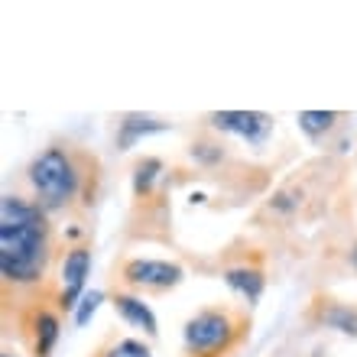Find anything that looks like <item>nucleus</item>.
Wrapping results in <instances>:
<instances>
[{"label":"nucleus","instance_id":"1","mask_svg":"<svg viewBox=\"0 0 357 357\" xmlns=\"http://www.w3.org/2000/svg\"><path fill=\"white\" fill-rule=\"evenodd\" d=\"M49 264V227L39 205L17 195L0 202V270L7 282H36Z\"/></svg>","mask_w":357,"mask_h":357},{"label":"nucleus","instance_id":"2","mask_svg":"<svg viewBox=\"0 0 357 357\" xmlns=\"http://www.w3.org/2000/svg\"><path fill=\"white\" fill-rule=\"evenodd\" d=\"M247 335V319L231 309H205L185 325L188 357H225Z\"/></svg>","mask_w":357,"mask_h":357},{"label":"nucleus","instance_id":"3","mask_svg":"<svg viewBox=\"0 0 357 357\" xmlns=\"http://www.w3.org/2000/svg\"><path fill=\"white\" fill-rule=\"evenodd\" d=\"M29 182L36 188L39 202L46 208H62L72 202L82 182V169H78L75 156L62 146H49L46 153H39L33 166H29Z\"/></svg>","mask_w":357,"mask_h":357},{"label":"nucleus","instance_id":"4","mask_svg":"<svg viewBox=\"0 0 357 357\" xmlns=\"http://www.w3.org/2000/svg\"><path fill=\"white\" fill-rule=\"evenodd\" d=\"M121 280L143 292H166L182 280V266L166 260H127L121 266Z\"/></svg>","mask_w":357,"mask_h":357},{"label":"nucleus","instance_id":"5","mask_svg":"<svg viewBox=\"0 0 357 357\" xmlns=\"http://www.w3.org/2000/svg\"><path fill=\"white\" fill-rule=\"evenodd\" d=\"M211 123L218 130H227V133H237L244 140H264L266 130H270V117L266 114H257V111H225V114H211Z\"/></svg>","mask_w":357,"mask_h":357},{"label":"nucleus","instance_id":"6","mask_svg":"<svg viewBox=\"0 0 357 357\" xmlns=\"http://www.w3.org/2000/svg\"><path fill=\"white\" fill-rule=\"evenodd\" d=\"M88 266H91V254H88L85 247H75L72 254H66V264H62V282H66V289H62V305H66V309L75 302V296L82 292V286H85Z\"/></svg>","mask_w":357,"mask_h":357},{"label":"nucleus","instance_id":"7","mask_svg":"<svg viewBox=\"0 0 357 357\" xmlns=\"http://www.w3.org/2000/svg\"><path fill=\"white\" fill-rule=\"evenodd\" d=\"M315 319L325 321L328 328H341V331L357 335V309L341 305V302H335V299H319V305H315Z\"/></svg>","mask_w":357,"mask_h":357},{"label":"nucleus","instance_id":"8","mask_svg":"<svg viewBox=\"0 0 357 357\" xmlns=\"http://www.w3.org/2000/svg\"><path fill=\"white\" fill-rule=\"evenodd\" d=\"M56 338H59V319L49 309H36L33 312V351H36V357H49Z\"/></svg>","mask_w":357,"mask_h":357},{"label":"nucleus","instance_id":"9","mask_svg":"<svg viewBox=\"0 0 357 357\" xmlns=\"http://www.w3.org/2000/svg\"><path fill=\"white\" fill-rule=\"evenodd\" d=\"M114 309L121 312L130 325L143 328L146 335H156V319H153V312L146 309V302L133 299V296H121V292H117V296H114Z\"/></svg>","mask_w":357,"mask_h":357},{"label":"nucleus","instance_id":"10","mask_svg":"<svg viewBox=\"0 0 357 357\" xmlns=\"http://www.w3.org/2000/svg\"><path fill=\"white\" fill-rule=\"evenodd\" d=\"M227 286L237 292H244L247 299H257L260 289H264V273L257 270V266H234V270H227Z\"/></svg>","mask_w":357,"mask_h":357},{"label":"nucleus","instance_id":"11","mask_svg":"<svg viewBox=\"0 0 357 357\" xmlns=\"http://www.w3.org/2000/svg\"><path fill=\"white\" fill-rule=\"evenodd\" d=\"M338 121V114H325V111H305V114H299V123H302V130L305 133H321V130H328L331 123Z\"/></svg>","mask_w":357,"mask_h":357},{"label":"nucleus","instance_id":"12","mask_svg":"<svg viewBox=\"0 0 357 357\" xmlns=\"http://www.w3.org/2000/svg\"><path fill=\"white\" fill-rule=\"evenodd\" d=\"M160 160H140L137 162V195H146L153 185V178H156V172H160Z\"/></svg>","mask_w":357,"mask_h":357},{"label":"nucleus","instance_id":"13","mask_svg":"<svg viewBox=\"0 0 357 357\" xmlns=\"http://www.w3.org/2000/svg\"><path fill=\"white\" fill-rule=\"evenodd\" d=\"M104 357H150V348L140 344V341H121L111 354H104Z\"/></svg>","mask_w":357,"mask_h":357},{"label":"nucleus","instance_id":"14","mask_svg":"<svg viewBox=\"0 0 357 357\" xmlns=\"http://www.w3.org/2000/svg\"><path fill=\"white\" fill-rule=\"evenodd\" d=\"M146 130H160V123H146V127H140V123H133V117H127V121H123V133H121V146H130L133 133H146Z\"/></svg>","mask_w":357,"mask_h":357},{"label":"nucleus","instance_id":"15","mask_svg":"<svg viewBox=\"0 0 357 357\" xmlns=\"http://www.w3.org/2000/svg\"><path fill=\"white\" fill-rule=\"evenodd\" d=\"M98 299H101V296H88V299H85V309L78 312V321H85V319H88V312H94V305H98Z\"/></svg>","mask_w":357,"mask_h":357},{"label":"nucleus","instance_id":"16","mask_svg":"<svg viewBox=\"0 0 357 357\" xmlns=\"http://www.w3.org/2000/svg\"><path fill=\"white\" fill-rule=\"evenodd\" d=\"M351 257H354V266H357V247H354V254H351Z\"/></svg>","mask_w":357,"mask_h":357},{"label":"nucleus","instance_id":"17","mask_svg":"<svg viewBox=\"0 0 357 357\" xmlns=\"http://www.w3.org/2000/svg\"><path fill=\"white\" fill-rule=\"evenodd\" d=\"M3 357H13V354H3Z\"/></svg>","mask_w":357,"mask_h":357}]
</instances>
